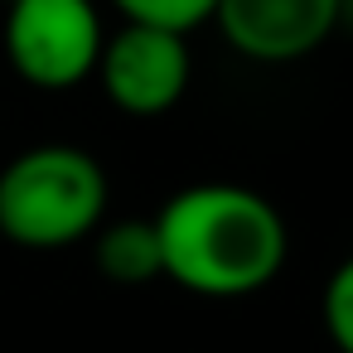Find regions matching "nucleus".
<instances>
[{
  "label": "nucleus",
  "instance_id": "obj_1",
  "mask_svg": "<svg viewBox=\"0 0 353 353\" xmlns=\"http://www.w3.org/2000/svg\"><path fill=\"white\" fill-rule=\"evenodd\" d=\"M160 242V276L203 300H242L266 290L290 256L285 213L247 184H184L150 218Z\"/></svg>",
  "mask_w": 353,
  "mask_h": 353
},
{
  "label": "nucleus",
  "instance_id": "obj_2",
  "mask_svg": "<svg viewBox=\"0 0 353 353\" xmlns=\"http://www.w3.org/2000/svg\"><path fill=\"white\" fill-rule=\"evenodd\" d=\"M107 218V170L68 141L20 150L0 170V237L25 252L88 242Z\"/></svg>",
  "mask_w": 353,
  "mask_h": 353
},
{
  "label": "nucleus",
  "instance_id": "obj_3",
  "mask_svg": "<svg viewBox=\"0 0 353 353\" xmlns=\"http://www.w3.org/2000/svg\"><path fill=\"white\" fill-rule=\"evenodd\" d=\"M0 39L20 83L68 92L97 73L107 25L92 0H10Z\"/></svg>",
  "mask_w": 353,
  "mask_h": 353
},
{
  "label": "nucleus",
  "instance_id": "obj_4",
  "mask_svg": "<svg viewBox=\"0 0 353 353\" xmlns=\"http://www.w3.org/2000/svg\"><path fill=\"white\" fill-rule=\"evenodd\" d=\"M102 97L136 121H155L165 112H174L189 92L194 78V54H189V34H170L155 25H126L112 30L102 39L97 54V73Z\"/></svg>",
  "mask_w": 353,
  "mask_h": 353
},
{
  "label": "nucleus",
  "instance_id": "obj_5",
  "mask_svg": "<svg viewBox=\"0 0 353 353\" xmlns=\"http://www.w3.org/2000/svg\"><path fill=\"white\" fill-rule=\"evenodd\" d=\"M247 63H300L339 30V0H218L208 20Z\"/></svg>",
  "mask_w": 353,
  "mask_h": 353
},
{
  "label": "nucleus",
  "instance_id": "obj_6",
  "mask_svg": "<svg viewBox=\"0 0 353 353\" xmlns=\"http://www.w3.org/2000/svg\"><path fill=\"white\" fill-rule=\"evenodd\" d=\"M92 261L117 285H145L160 276V242L150 218H117L92 232Z\"/></svg>",
  "mask_w": 353,
  "mask_h": 353
},
{
  "label": "nucleus",
  "instance_id": "obj_7",
  "mask_svg": "<svg viewBox=\"0 0 353 353\" xmlns=\"http://www.w3.org/2000/svg\"><path fill=\"white\" fill-rule=\"evenodd\" d=\"M218 0H112V10L126 25H155L170 34H194L213 20Z\"/></svg>",
  "mask_w": 353,
  "mask_h": 353
},
{
  "label": "nucleus",
  "instance_id": "obj_8",
  "mask_svg": "<svg viewBox=\"0 0 353 353\" xmlns=\"http://www.w3.org/2000/svg\"><path fill=\"white\" fill-rule=\"evenodd\" d=\"M319 319H324V334L339 353H353V256H343L329 281H324V295H319Z\"/></svg>",
  "mask_w": 353,
  "mask_h": 353
},
{
  "label": "nucleus",
  "instance_id": "obj_9",
  "mask_svg": "<svg viewBox=\"0 0 353 353\" xmlns=\"http://www.w3.org/2000/svg\"><path fill=\"white\" fill-rule=\"evenodd\" d=\"M339 30H353V0H339Z\"/></svg>",
  "mask_w": 353,
  "mask_h": 353
}]
</instances>
